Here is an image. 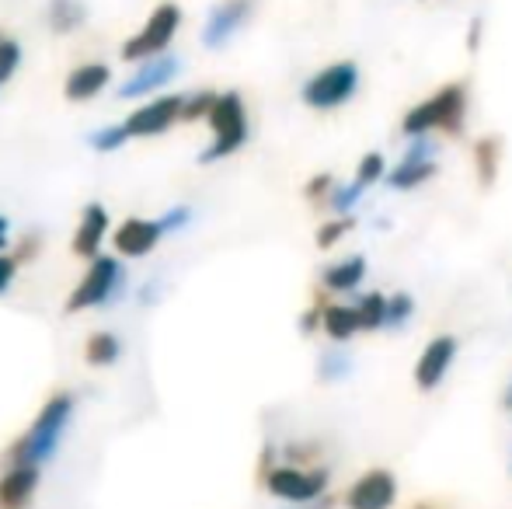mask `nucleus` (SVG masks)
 Wrapping results in <instances>:
<instances>
[{"mask_svg":"<svg viewBox=\"0 0 512 509\" xmlns=\"http://www.w3.org/2000/svg\"><path fill=\"white\" fill-rule=\"evenodd\" d=\"M70 412H74V398L70 394H56L42 405L39 419L32 422L25 440L14 447L11 461L14 464H39V461H49L60 447V436L70 422Z\"/></svg>","mask_w":512,"mask_h":509,"instance_id":"2","label":"nucleus"},{"mask_svg":"<svg viewBox=\"0 0 512 509\" xmlns=\"http://www.w3.org/2000/svg\"><path fill=\"white\" fill-rule=\"evenodd\" d=\"M453 360H457V339H453V335H439V339H432L415 363V384L422 387V391L439 387L443 384V377L450 374Z\"/></svg>","mask_w":512,"mask_h":509,"instance_id":"12","label":"nucleus"},{"mask_svg":"<svg viewBox=\"0 0 512 509\" xmlns=\"http://www.w3.org/2000/svg\"><path fill=\"white\" fill-rule=\"evenodd\" d=\"M216 95L213 91H199V95L185 98L182 102V123H196V119H206L209 109H213Z\"/></svg>","mask_w":512,"mask_h":509,"instance_id":"27","label":"nucleus"},{"mask_svg":"<svg viewBox=\"0 0 512 509\" xmlns=\"http://www.w3.org/2000/svg\"><path fill=\"white\" fill-rule=\"evenodd\" d=\"M359 88V70L356 63L342 60V63H331V67L317 70L314 77L304 84V105L310 109H338V105H345L352 95H356Z\"/></svg>","mask_w":512,"mask_h":509,"instance_id":"5","label":"nucleus"},{"mask_svg":"<svg viewBox=\"0 0 512 509\" xmlns=\"http://www.w3.org/2000/svg\"><path fill=\"white\" fill-rule=\"evenodd\" d=\"M398 499V482L391 471L373 468L366 475H359L352 482V489L345 492V509H391Z\"/></svg>","mask_w":512,"mask_h":509,"instance_id":"9","label":"nucleus"},{"mask_svg":"<svg viewBox=\"0 0 512 509\" xmlns=\"http://www.w3.org/2000/svg\"><path fill=\"white\" fill-rule=\"evenodd\" d=\"M411 314H415V300H411L408 293H394V297H387V328L408 325Z\"/></svg>","mask_w":512,"mask_h":509,"instance_id":"25","label":"nucleus"},{"mask_svg":"<svg viewBox=\"0 0 512 509\" xmlns=\"http://www.w3.org/2000/svg\"><path fill=\"white\" fill-rule=\"evenodd\" d=\"M349 367H352V360L345 353H338V349H331V353H324L321 356V381H342L345 374H349Z\"/></svg>","mask_w":512,"mask_h":509,"instance_id":"26","label":"nucleus"},{"mask_svg":"<svg viewBox=\"0 0 512 509\" xmlns=\"http://www.w3.org/2000/svg\"><path fill=\"white\" fill-rule=\"evenodd\" d=\"M251 11H255V0H223V4H216L206 18L203 42L209 49L227 46V42L244 28V21L251 18Z\"/></svg>","mask_w":512,"mask_h":509,"instance_id":"11","label":"nucleus"},{"mask_svg":"<svg viewBox=\"0 0 512 509\" xmlns=\"http://www.w3.org/2000/svg\"><path fill=\"white\" fill-rule=\"evenodd\" d=\"M122 286V265L115 262V258H105L98 255L95 262H91L88 276L77 283V290L70 293L67 300V311H88V307H102L108 300L119 293Z\"/></svg>","mask_w":512,"mask_h":509,"instance_id":"7","label":"nucleus"},{"mask_svg":"<svg viewBox=\"0 0 512 509\" xmlns=\"http://www.w3.org/2000/svg\"><path fill=\"white\" fill-rule=\"evenodd\" d=\"M356 311H359V325H363V332H377V328L387 325V297L384 293H366V297H359Z\"/></svg>","mask_w":512,"mask_h":509,"instance_id":"22","label":"nucleus"},{"mask_svg":"<svg viewBox=\"0 0 512 509\" xmlns=\"http://www.w3.org/2000/svg\"><path fill=\"white\" fill-rule=\"evenodd\" d=\"M189 220H192L189 206H175V210H168L161 217V231L164 234H175V231H182V227H189Z\"/></svg>","mask_w":512,"mask_h":509,"instance_id":"32","label":"nucleus"},{"mask_svg":"<svg viewBox=\"0 0 512 509\" xmlns=\"http://www.w3.org/2000/svg\"><path fill=\"white\" fill-rule=\"evenodd\" d=\"M11 283H14V258L0 255V293H4Z\"/></svg>","mask_w":512,"mask_h":509,"instance_id":"34","label":"nucleus"},{"mask_svg":"<svg viewBox=\"0 0 512 509\" xmlns=\"http://www.w3.org/2000/svg\"><path fill=\"white\" fill-rule=\"evenodd\" d=\"M436 175V143L429 136H411L405 157L394 171H387V182L394 189H415V185L429 182Z\"/></svg>","mask_w":512,"mask_h":509,"instance_id":"8","label":"nucleus"},{"mask_svg":"<svg viewBox=\"0 0 512 509\" xmlns=\"http://www.w3.org/2000/svg\"><path fill=\"white\" fill-rule=\"evenodd\" d=\"M499 157H502V147L499 140H492V136H485V140H478V147H474V161H478V175L481 182H492L495 171H499Z\"/></svg>","mask_w":512,"mask_h":509,"instance_id":"23","label":"nucleus"},{"mask_svg":"<svg viewBox=\"0 0 512 509\" xmlns=\"http://www.w3.org/2000/svg\"><path fill=\"white\" fill-rule=\"evenodd\" d=\"M108 81H112V70L105 63H84L67 77V98L70 102H88L102 88H108Z\"/></svg>","mask_w":512,"mask_h":509,"instance_id":"17","label":"nucleus"},{"mask_svg":"<svg viewBox=\"0 0 512 509\" xmlns=\"http://www.w3.org/2000/svg\"><path fill=\"white\" fill-rule=\"evenodd\" d=\"M502 408H509L512 412V381L506 384V391H502Z\"/></svg>","mask_w":512,"mask_h":509,"instance_id":"36","label":"nucleus"},{"mask_svg":"<svg viewBox=\"0 0 512 509\" xmlns=\"http://www.w3.org/2000/svg\"><path fill=\"white\" fill-rule=\"evenodd\" d=\"M387 175V164H384V154H366L363 161H359V168H356V182L359 185H373V182H380V178Z\"/></svg>","mask_w":512,"mask_h":509,"instance_id":"28","label":"nucleus"},{"mask_svg":"<svg viewBox=\"0 0 512 509\" xmlns=\"http://www.w3.org/2000/svg\"><path fill=\"white\" fill-rule=\"evenodd\" d=\"M129 140V133H126V126H105V129H98V133H91V147L95 150H119L122 143Z\"/></svg>","mask_w":512,"mask_h":509,"instance_id":"29","label":"nucleus"},{"mask_svg":"<svg viewBox=\"0 0 512 509\" xmlns=\"http://www.w3.org/2000/svg\"><path fill=\"white\" fill-rule=\"evenodd\" d=\"M178 25H182V11L175 4H161L154 14L147 18V25L133 35V39L122 46V60H154V56H164V49L171 46Z\"/></svg>","mask_w":512,"mask_h":509,"instance_id":"6","label":"nucleus"},{"mask_svg":"<svg viewBox=\"0 0 512 509\" xmlns=\"http://www.w3.org/2000/svg\"><path fill=\"white\" fill-rule=\"evenodd\" d=\"M321 328L328 332L331 342H349L356 332H363V325H359V311L349 304H328L324 307Z\"/></svg>","mask_w":512,"mask_h":509,"instance_id":"18","label":"nucleus"},{"mask_svg":"<svg viewBox=\"0 0 512 509\" xmlns=\"http://www.w3.org/2000/svg\"><path fill=\"white\" fill-rule=\"evenodd\" d=\"M0 42H4V39H0Z\"/></svg>","mask_w":512,"mask_h":509,"instance_id":"39","label":"nucleus"},{"mask_svg":"<svg viewBox=\"0 0 512 509\" xmlns=\"http://www.w3.org/2000/svg\"><path fill=\"white\" fill-rule=\"evenodd\" d=\"M467 123V91L464 84H446L432 98L418 102L415 109L405 116V136H429L432 129H443V133H464Z\"/></svg>","mask_w":512,"mask_h":509,"instance_id":"1","label":"nucleus"},{"mask_svg":"<svg viewBox=\"0 0 512 509\" xmlns=\"http://www.w3.org/2000/svg\"><path fill=\"white\" fill-rule=\"evenodd\" d=\"M18 63H21V49H18V42H0V84L7 81V77L18 70Z\"/></svg>","mask_w":512,"mask_h":509,"instance_id":"31","label":"nucleus"},{"mask_svg":"<svg viewBox=\"0 0 512 509\" xmlns=\"http://www.w3.org/2000/svg\"><path fill=\"white\" fill-rule=\"evenodd\" d=\"M265 489L283 503H321L328 489L324 468H300V464H279L265 471Z\"/></svg>","mask_w":512,"mask_h":509,"instance_id":"4","label":"nucleus"},{"mask_svg":"<svg viewBox=\"0 0 512 509\" xmlns=\"http://www.w3.org/2000/svg\"><path fill=\"white\" fill-rule=\"evenodd\" d=\"M363 276H366V262L359 255H352V258H342V262L328 265L321 279L331 293H352L359 283H363Z\"/></svg>","mask_w":512,"mask_h":509,"instance_id":"19","label":"nucleus"},{"mask_svg":"<svg viewBox=\"0 0 512 509\" xmlns=\"http://www.w3.org/2000/svg\"><path fill=\"white\" fill-rule=\"evenodd\" d=\"M321 321H324V307H321V311H307L304 321H300V328H304V332H314Z\"/></svg>","mask_w":512,"mask_h":509,"instance_id":"35","label":"nucleus"},{"mask_svg":"<svg viewBox=\"0 0 512 509\" xmlns=\"http://www.w3.org/2000/svg\"><path fill=\"white\" fill-rule=\"evenodd\" d=\"M178 74V60L175 56H154V60H147V67L140 70V74H133L126 84L119 88V98H143L150 95V91L164 88L168 81H175Z\"/></svg>","mask_w":512,"mask_h":509,"instance_id":"14","label":"nucleus"},{"mask_svg":"<svg viewBox=\"0 0 512 509\" xmlns=\"http://www.w3.org/2000/svg\"><path fill=\"white\" fill-rule=\"evenodd\" d=\"M349 231H352V220H349V217L331 220V224H324L321 231H317V245H321V248H335L338 241H342Z\"/></svg>","mask_w":512,"mask_h":509,"instance_id":"30","label":"nucleus"},{"mask_svg":"<svg viewBox=\"0 0 512 509\" xmlns=\"http://www.w3.org/2000/svg\"><path fill=\"white\" fill-rule=\"evenodd\" d=\"M415 509H432V506H415Z\"/></svg>","mask_w":512,"mask_h":509,"instance_id":"38","label":"nucleus"},{"mask_svg":"<svg viewBox=\"0 0 512 509\" xmlns=\"http://www.w3.org/2000/svg\"><path fill=\"white\" fill-rule=\"evenodd\" d=\"M84 4L81 0H49V25H53V32L67 35L74 32L77 25L84 21Z\"/></svg>","mask_w":512,"mask_h":509,"instance_id":"20","label":"nucleus"},{"mask_svg":"<svg viewBox=\"0 0 512 509\" xmlns=\"http://www.w3.org/2000/svg\"><path fill=\"white\" fill-rule=\"evenodd\" d=\"M206 123H209V129H213V143L199 154V161L203 164H213V161H220V157H230L234 150L244 147V140H248V112H244V102H241L237 91L216 95Z\"/></svg>","mask_w":512,"mask_h":509,"instance_id":"3","label":"nucleus"},{"mask_svg":"<svg viewBox=\"0 0 512 509\" xmlns=\"http://www.w3.org/2000/svg\"><path fill=\"white\" fill-rule=\"evenodd\" d=\"M363 189H366V185H359V182L335 185V192H331V196H328V206L338 213V217H349V210L359 203V196H363Z\"/></svg>","mask_w":512,"mask_h":509,"instance_id":"24","label":"nucleus"},{"mask_svg":"<svg viewBox=\"0 0 512 509\" xmlns=\"http://www.w3.org/2000/svg\"><path fill=\"white\" fill-rule=\"evenodd\" d=\"M182 102H185L182 95H161L143 105V109H136L122 126H126L129 136H157L182 119Z\"/></svg>","mask_w":512,"mask_h":509,"instance_id":"10","label":"nucleus"},{"mask_svg":"<svg viewBox=\"0 0 512 509\" xmlns=\"http://www.w3.org/2000/svg\"><path fill=\"white\" fill-rule=\"evenodd\" d=\"M164 238L161 231V220H143V217H129L126 224L115 231V248L119 255H129V258H140L147 252H154V245Z\"/></svg>","mask_w":512,"mask_h":509,"instance_id":"13","label":"nucleus"},{"mask_svg":"<svg viewBox=\"0 0 512 509\" xmlns=\"http://www.w3.org/2000/svg\"><path fill=\"white\" fill-rule=\"evenodd\" d=\"M4 245H7V220L0 217V248H4Z\"/></svg>","mask_w":512,"mask_h":509,"instance_id":"37","label":"nucleus"},{"mask_svg":"<svg viewBox=\"0 0 512 509\" xmlns=\"http://www.w3.org/2000/svg\"><path fill=\"white\" fill-rule=\"evenodd\" d=\"M84 360H88L91 367H112V363L119 360V339H115L112 332L91 335L88 349H84Z\"/></svg>","mask_w":512,"mask_h":509,"instance_id":"21","label":"nucleus"},{"mask_svg":"<svg viewBox=\"0 0 512 509\" xmlns=\"http://www.w3.org/2000/svg\"><path fill=\"white\" fill-rule=\"evenodd\" d=\"M105 231H108V210L98 203H91L88 210L81 213V224H77L74 255L98 258V248H102V241H105Z\"/></svg>","mask_w":512,"mask_h":509,"instance_id":"16","label":"nucleus"},{"mask_svg":"<svg viewBox=\"0 0 512 509\" xmlns=\"http://www.w3.org/2000/svg\"><path fill=\"white\" fill-rule=\"evenodd\" d=\"M331 192H335V182H331V175H321V178H314V182L307 185V196L317 199V203H328Z\"/></svg>","mask_w":512,"mask_h":509,"instance_id":"33","label":"nucleus"},{"mask_svg":"<svg viewBox=\"0 0 512 509\" xmlns=\"http://www.w3.org/2000/svg\"><path fill=\"white\" fill-rule=\"evenodd\" d=\"M35 485H39V468L35 464H14L0 478V509H21L32 499Z\"/></svg>","mask_w":512,"mask_h":509,"instance_id":"15","label":"nucleus"}]
</instances>
